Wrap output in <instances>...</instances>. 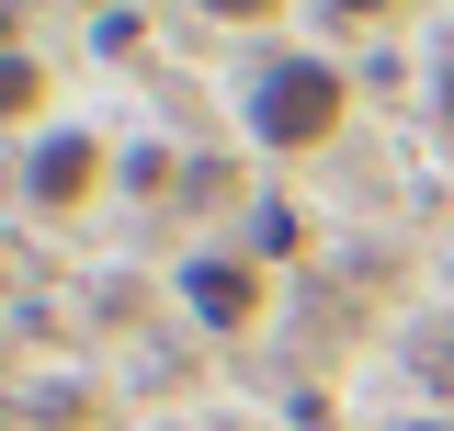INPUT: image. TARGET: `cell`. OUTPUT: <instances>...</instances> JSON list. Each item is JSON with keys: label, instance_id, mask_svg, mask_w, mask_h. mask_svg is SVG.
I'll list each match as a JSON object with an SVG mask.
<instances>
[{"label": "cell", "instance_id": "2", "mask_svg": "<svg viewBox=\"0 0 454 431\" xmlns=\"http://www.w3.org/2000/svg\"><path fill=\"white\" fill-rule=\"evenodd\" d=\"M103 125H46L35 137V160H23V193H35V216H80L91 193H103Z\"/></svg>", "mask_w": 454, "mask_h": 431}, {"label": "cell", "instance_id": "7", "mask_svg": "<svg viewBox=\"0 0 454 431\" xmlns=\"http://www.w3.org/2000/svg\"><path fill=\"white\" fill-rule=\"evenodd\" d=\"M318 12H330V23H352V35H364V23H387L397 0H318Z\"/></svg>", "mask_w": 454, "mask_h": 431}, {"label": "cell", "instance_id": "9", "mask_svg": "<svg viewBox=\"0 0 454 431\" xmlns=\"http://www.w3.org/2000/svg\"><path fill=\"white\" fill-rule=\"evenodd\" d=\"M443 114H454V68H443Z\"/></svg>", "mask_w": 454, "mask_h": 431}, {"label": "cell", "instance_id": "5", "mask_svg": "<svg viewBox=\"0 0 454 431\" xmlns=\"http://www.w3.org/2000/svg\"><path fill=\"white\" fill-rule=\"evenodd\" d=\"M307 250V205H250V262H295Z\"/></svg>", "mask_w": 454, "mask_h": 431}, {"label": "cell", "instance_id": "6", "mask_svg": "<svg viewBox=\"0 0 454 431\" xmlns=\"http://www.w3.org/2000/svg\"><path fill=\"white\" fill-rule=\"evenodd\" d=\"M193 12H216V23H284V0H193Z\"/></svg>", "mask_w": 454, "mask_h": 431}, {"label": "cell", "instance_id": "3", "mask_svg": "<svg viewBox=\"0 0 454 431\" xmlns=\"http://www.w3.org/2000/svg\"><path fill=\"white\" fill-rule=\"evenodd\" d=\"M182 307L216 329V341L262 329V262H239V250H193V262H182Z\"/></svg>", "mask_w": 454, "mask_h": 431}, {"label": "cell", "instance_id": "8", "mask_svg": "<svg viewBox=\"0 0 454 431\" xmlns=\"http://www.w3.org/2000/svg\"><path fill=\"white\" fill-rule=\"evenodd\" d=\"M409 431H454V420H409Z\"/></svg>", "mask_w": 454, "mask_h": 431}, {"label": "cell", "instance_id": "1", "mask_svg": "<svg viewBox=\"0 0 454 431\" xmlns=\"http://www.w3.org/2000/svg\"><path fill=\"white\" fill-rule=\"evenodd\" d=\"M239 125H250V148H273V160H318L340 125H352V80H340L330 57L284 46V57H262V68H250Z\"/></svg>", "mask_w": 454, "mask_h": 431}, {"label": "cell", "instance_id": "4", "mask_svg": "<svg viewBox=\"0 0 454 431\" xmlns=\"http://www.w3.org/2000/svg\"><path fill=\"white\" fill-rule=\"evenodd\" d=\"M35 114H46V68L23 46H0V125H35Z\"/></svg>", "mask_w": 454, "mask_h": 431}]
</instances>
